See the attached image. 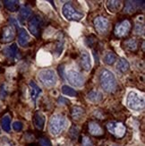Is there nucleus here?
<instances>
[{
	"mask_svg": "<svg viewBox=\"0 0 145 146\" xmlns=\"http://www.w3.org/2000/svg\"><path fill=\"white\" fill-rule=\"evenodd\" d=\"M99 82L102 89L107 92H112L117 89L116 76L108 69H103L100 73Z\"/></svg>",
	"mask_w": 145,
	"mask_h": 146,
	"instance_id": "obj_1",
	"label": "nucleus"
},
{
	"mask_svg": "<svg viewBox=\"0 0 145 146\" xmlns=\"http://www.w3.org/2000/svg\"><path fill=\"white\" fill-rule=\"evenodd\" d=\"M126 106L133 111H141L144 109L143 95L135 91H130L126 95Z\"/></svg>",
	"mask_w": 145,
	"mask_h": 146,
	"instance_id": "obj_2",
	"label": "nucleus"
},
{
	"mask_svg": "<svg viewBox=\"0 0 145 146\" xmlns=\"http://www.w3.org/2000/svg\"><path fill=\"white\" fill-rule=\"evenodd\" d=\"M66 119L61 114H55L51 117L48 123L49 133L54 136L60 135L62 131L66 128Z\"/></svg>",
	"mask_w": 145,
	"mask_h": 146,
	"instance_id": "obj_3",
	"label": "nucleus"
},
{
	"mask_svg": "<svg viewBox=\"0 0 145 146\" xmlns=\"http://www.w3.org/2000/svg\"><path fill=\"white\" fill-rule=\"evenodd\" d=\"M38 79L47 88L56 86L58 82V76L52 69H42L38 73Z\"/></svg>",
	"mask_w": 145,
	"mask_h": 146,
	"instance_id": "obj_4",
	"label": "nucleus"
},
{
	"mask_svg": "<svg viewBox=\"0 0 145 146\" xmlns=\"http://www.w3.org/2000/svg\"><path fill=\"white\" fill-rule=\"evenodd\" d=\"M62 14L65 16V18L68 21H75L78 22L83 18L84 15L83 13L77 11L73 6L72 5L71 3L66 2L62 8Z\"/></svg>",
	"mask_w": 145,
	"mask_h": 146,
	"instance_id": "obj_5",
	"label": "nucleus"
},
{
	"mask_svg": "<svg viewBox=\"0 0 145 146\" xmlns=\"http://www.w3.org/2000/svg\"><path fill=\"white\" fill-rule=\"evenodd\" d=\"M66 78L70 82V84L76 88L83 87L85 82L83 75L75 70H69L66 74Z\"/></svg>",
	"mask_w": 145,
	"mask_h": 146,
	"instance_id": "obj_6",
	"label": "nucleus"
},
{
	"mask_svg": "<svg viewBox=\"0 0 145 146\" xmlns=\"http://www.w3.org/2000/svg\"><path fill=\"white\" fill-rule=\"evenodd\" d=\"M108 130L111 133L112 135H114L115 136L121 138L125 134V126L122 123H117V122H110L107 125Z\"/></svg>",
	"mask_w": 145,
	"mask_h": 146,
	"instance_id": "obj_7",
	"label": "nucleus"
},
{
	"mask_svg": "<svg viewBox=\"0 0 145 146\" xmlns=\"http://www.w3.org/2000/svg\"><path fill=\"white\" fill-rule=\"evenodd\" d=\"M41 24V17L39 15H34L29 22V31H30V33L35 37H39L40 33Z\"/></svg>",
	"mask_w": 145,
	"mask_h": 146,
	"instance_id": "obj_8",
	"label": "nucleus"
},
{
	"mask_svg": "<svg viewBox=\"0 0 145 146\" xmlns=\"http://www.w3.org/2000/svg\"><path fill=\"white\" fill-rule=\"evenodd\" d=\"M94 26L98 33H105L108 31L109 27V23L108 19L102 17V16H98L94 20Z\"/></svg>",
	"mask_w": 145,
	"mask_h": 146,
	"instance_id": "obj_9",
	"label": "nucleus"
},
{
	"mask_svg": "<svg viewBox=\"0 0 145 146\" xmlns=\"http://www.w3.org/2000/svg\"><path fill=\"white\" fill-rule=\"evenodd\" d=\"M130 28H131V24H130L129 21H126V20L123 21L116 26L115 34L117 37H124L128 33V31H130Z\"/></svg>",
	"mask_w": 145,
	"mask_h": 146,
	"instance_id": "obj_10",
	"label": "nucleus"
},
{
	"mask_svg": "<svg viewBox=\"0 0 145 146\" xmlns=\"http://www.w3.org/2000/svg\"><path fill=\"white\" fill-rule=\"evenodd\" d=\"M15 28L12 26V25H9V26H6L4 28L3 30V33H2V38H1V41L2 42H9L11 40H14L15 38Z\"/></svg>",
	"mask_w": 145,
	"mask_h": 146,
	"instance_id": "obj_11",
	"label": "nucleus"
},
{
	"mask_svg": "<svg viewBox=\"0 0 145 146\" xmlns=\"http://www.w3.org/2000/svg\"><path fill=\"white\" fill-rule=\"evenodd\" d=\"M81 63L85 71H90L91 69V59L89 52H87L86 50H83V51L81 52Z\"/></svg>",
	"mask_w": 145,
	"mask_h": 146,
	"instance_id": "obj_12",
	"label": "nucleus"
},
{
	"mask_svg": "<svg viewBox=\"0 0 145 146\" xmlns=\"http://www.w3.org/2000/svg\"><path fill=\"white\" fill-rule=\"evenodd\" d=\"M29 85L30 88V98H31V100L33 101V103L35 104L38 97L40 96V94H41L42 91H41V89L37 85L36 82H34L33 81H30Z\"/></svg>",
	"mask_w": 145,
	"mask_h": 146,
	"instance_id": "obj_13",
	"label": "nucleus"
},
{
	"mask_svg": "<svg viewBox=\"0 0 145 146\" xmlns=\"http://www.w3.org/2000/svg\"><path fill=\"white\" fill-rule=\"evenodd\" d=\"M18 42L22 47H26L30 42V35L26 31V30L22 28L19 30V36H18Z\"/></svg>",
	"mask_w": 145,
	"mask_h": 146,
	"instance_id": "obj_14",
	"label": "nucleus"
},
{
	"mask_svg": "<svg viewBox=\"0 0 145 146\" xmlns=\"http://www.w3.org/2000/svg\"><path fill=\"white\" fill-rule=\"evenodd\" d=\"M4 53L9 58H15L17 55L19 54L17 45L15 43H14V44H12V45L8 46L7 48H5L4 49Z\"/></svg>",
	"mask_w": 145,
	"mask_h": 146,
	"instance_id": "obj_15",
	"label": "nucleus"
},
{
	"mask_svg": "<svg viewBox=\"0 0 145 146\" xmlns=\"http://www.w3.org/2000/svg\"><path fill=\"white\" fill-rule=\"evenodd\" d=\"M102 99L103 95L99 91H91L87 94V100L92 103H99Z\"/></svg>",
	"mask_w": 145,
	"mask_h": 146,
	"instance_id": "obj_16",
	"label": "nucleus"
},
{
	"mask_svg": "<svg viewBox=\"0 0 145 146\" xmlns=\"http://www.w3.org/2000/svg\"><path fill=\"white\" fill-rule=\"evenodd\" d=\"M34 124L38 129L42 130L44 128V125H45V117L42 113L37 112L34 115Z\"/></svg>",
	"mask_w": 145,
	"mask_h": 146,
	"instance_id": "obj_17",
	"label": "nucleus"
},
{
	"mask_svg": "<svg viewBox=\"0 0 145 146\" xmlns=\"http://www.w3.org/2000/svg\"><path fill=\"white\" fill-rule=\"evenodd\" d=\"M89 131L92 135L99 136L103 134V130L100 125L96 122H91L89 124Z\"/></svg>",
	"mask_w": 145,
	"mask_h": 146,
	"instance_id": "obj_18",
	"label": "nucleus"
},
{
	"mask_svg": "<svg viewBox=\"0 0 145 146\" xmlns=\"http://www.w3.org/2000/svg\"><path fill=\"white\" fill-rule=\"evenodd\" d=\"M129 67H130V65L128 61L124 58H119V60L117 63V69L118 71H120L121 73L127 72Z\"/></svg>",
	"mask_w": 145,
	"mask_h": 146,
	"instance_id": "obj_19",
	"label": "nucleus"
},
{
	"mask_svg": "<svg viewBox=\"0 0 145 146\" xmlns=\"http://www.w3.org/2000/svg\"><path fill=\"white\" fill-rule=\"evenodd\" d=\"M61 92L63 94L66 95V96H68V97H75L77 95V92L75 91L74 89H73L72 87L68 86V85L62 86Z\"/></svg>",
	"mask_w": 145,
	"mask_h": 146,
	"instance_id": "obj_20",
	"label": "nucleus"
},
{
	"mask_svg": "<svg viewBox=\"0 0 145 146\" xmlns=\"http://www.w3.org/2000/svg\"><path fill=\"white\" fill-rule=\"evenodd\" d=\"M5 6L11 12H16L19 9V1H8V0H5L4 1Z\"/></svg>",
	"mask_w": 145,
	"mask_h": 146,
	"instance_id": "obj_21",
	"label": "nucleus"
},
{
	"mask_svg": "<svg viewBox=\"0 0 145 146\" xmlns=\"http://www.w3.org/2000/svg\"><path fill=\"white\" fill-rule=\"evenodd\" d=\"M2 128L5 132L8 133L11 130V118L8 115H5L2 118V122H1Z\"/></svg>",
	"mask_w": 145,
	"mask_h": 146,
	"instance_id": "obj_22",
	"label": "nucleus"
},
{
	"mask_svg": "<svg viewBox=\"0 0 145 146\" xmlns=\"http://www.w3.org/2000/svg\"><path fill=\"white\" fill-rule=\"evenodd\" d=\"M107 3H108L107 4V7H108V9L112 13L118 11L121 6V2H119V1H108Z\"/></svg>",
	"mask_w": 145,
	"mask_h": 146,
	"instance_id": "obj_23",
	"label": "nucleus"
},
{
	"mask_svg": "<svg viewBox=\"0 0 145 146\" xmlns=\"http://www.w3.org/2000/svg\"><path fill=\"white\" fill-rule=\"evenodd\" d=\"M84 110L81 107H73L72 110V117L73 119H80L83 116Z\"/></svg>",
	"mask_w": 145,
	"mask_h": 146,
	"instance_id": "obj_24",
	"label": "nucleus"
},
{
	"mask_svg": "<svg viewBox=\"0 0 145 146\" xmlns=\"http://www.w3.org/2000/svg\"><path fill=\"white\" fill-rule=\"evenodd\" d=\"M20 15L22 19L26 20V19H28L31 15V9L28 7V6H23L20 9Z\"/></svg>",
	"mask_w": 145,
	"mask_h": 146,
	"instance_id": "obj_25",
	"label": "nucleus"
},
{
	"mask_svg": "<svg viewBox=\"0 0 145 146\" xmlns=\"http://www.w3.org/2000/svg\"><path fill=\"white\" fill-rule=\"evenodd\" d=\"M137 7V5L135 4V1H127L125 3L124 12L125 13H134L135 12Z\"/></svg>",
	"mask_w": 145,
	"mask_h": 146,
	"instance_id": "obj_26",
	"label": "nucleus"
},
{
	"mask_svg": "<svg viewBox=\"0 0 145 146\" xmlns=\"http://www.w3.org/2000/svg\"><path fill=\"white\" fill-rule=\"evenodd\" d=\"M116 61H117V56H116V55L113 52H109V53L106 54V56H105V62L108 65L111 66V65L114 64Z\"/></svg>",
	"mask_w": 145,
	"mask_h": 146,
	"instance_id": "obj_27",
	"label": "nucleus"
},
{
	"mask_svg": "<svg viewBox=\"0 0 145 146\" xmlns=\"http://www.w3.org/2000/svg\"><path fill=\"white\" fill-rule=\"evenodd\" d=\"M60 40L58 42V45H56V55H58V56H60L61 55V53H62V51H63V46H64V40L63 39H59Z\"/></svg>",
	"mask_w": 145,
	"mask_h": 146,
	"instance_id": "obj_28",
	"label": "nucleus"
},
{
	"mask_svg": "<svg viewBox=\"0 0 145 146\" xmlns=\"http://www.w3.org/2000/svg\"><path fill=\"white\" fill-rule=\"evenodd\" d=\"M23 127V123L20 122V121H15V122H14V124H13V128H14V130L16 131V132L22 131Z\"/></svg>",
	"mask_w": 145,
	"mask_h": 146,
	"instance_id": "obj_29",
	"label": "nucleus"
},
{
	"mask_svg": "<svg viewBox=\"0 0 145 146\" xmlns=\"http://www.w3.org/2000/svg\"><path fill=\"white\" fill-rule=\"evenodd\" d=\"M126 43V45H127V47L130 48V49H136V47H137V44H136V41L135 40H128L127 42H125Z\"/></svg>",
	"mask_w": 145,
	"mask_h": 146,
	"instance_id": "obj_30",
	"label": "nucleus"
},
{
	"mask_svg": "<svg viewBox=\"0 0 145 146\" xmlns=\"http://www.w3.org/2000/svg\"><path fill=\"white\" fill-rule=\"evenodd\" d=\"M40 146H52L50 141L47 138H41L40 140Z\"/></svg>",
	"mask_w": 145,
	"mask_h": 146,
	"instance_id": "obj_31",
	"label": "nucleus"
},
{
	"mask_svg": "<svg viewBox=\"0 0 145 146\" xmlns=\"http://www.w3.org/2000/svg\"><path fill=\"white\" fill-rule=\"evenodd\" d=\"M83 146H92L91 141L90 140L89 137L83 136Z\"/></svg>",
	"mask_w": 145,
	"mask_h": 146,
	"instance_id": "obj_32",
	"label": "nucleus"
},
{
	"mask_svg": "<svg viewBox=\"0 0 145 146\" xmlns=\"http://www.w3.org/2000/svg\"><path fill=\"white\" fill-rule=\"evenodd\" d=\"M1 146H12L11 145V143L9 142V140L7 138L4 137L2 139V143H1Z\"/></svg>",
	"mask_w": 145,
	"mask_h": 146,
	"instance_id": "obj_33",
	"label": "nucleus"
},
{
	"mask_svg": "<svg viewBox=\"0 0 145 146\" xmlns=\"http://www.w3.org/2000/svg\"><path fill=\"white\" fill-rule=\"evenodd\" d=\"M0 96L1 98H5L6 96V90L5 89V85L1 87V90H0Z\"/></svg>",
	"mask_w": 145,
	"mask_h": 146,
	"instance_id": "obj_34",
	"label": "nucleus"
}]
</instances>
